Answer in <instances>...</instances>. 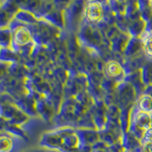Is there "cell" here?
Masks as SVG:
<instances>
[{
    "mask_svg": "<svg viewBox=\"0 0 152 152\" xmlns=\"http://www.w3.org/2000/svg\"><path fill=\"white\" fill-rule=\"evenodd\" d=\"M79 135L71 129H62L50 132L43 135L40 145L53 149L62 148L74 150L80 146Z\"/></svg>",
    "mask_w": 152,
    "mask_h": 152,
    "instance_id": "cell-1",
    "label": "cell"
},
{
    "mask_svg": "<svg viewBox=\"0 0 152 152\" xmlns=\"http://www.w3.org/2000/svg\"><path fill=\"white\" fill-rule=\"evenodd\" d=\"M139 110L150 113H152V97L149 94H144L139 97L138 102Z\"/></svg>",
    "mask_w": 152,
    "mask_h": 152,
    "instance_id": "cell-6",
    "label": "cell"
},
{
    "mask_svg": "<svg viewBox=\"0 0 152 152\" xmlns=\"http://www.w3.org/2000/svg\"><path fill=\"white\" fill-rule=\"evenodd\" d=\"M121 152H133L132 151L129 150V149H123Z\"/></svg>",
    "mask_w": 152,
    "mask_h": 152,
    "instance_id": "cell-13",
    "label": "cell"
},
{
    "mask_svg": "<svg viewBox=\"0 0 152 152\" xmlns=\"http://www.w3.org/2000/svg\"><path fill=\"white\" fill-rule=\"evenodd\" d=\"M143 152H152V141L144 142Z\"/></svg>",
    "mask_w": 152,
    "mask_h": 152,
    "instance_id": "cell-11",
    "label": "cell"
},
{
    "mask_svg": "<svg viewBox=\"0 0 152 152\" xmlns=\"http://www.w3.org/2000/svg\"><path fill=\"white\" fill-rule=\"evenodd\" d=\"M16 18L18 20H20L22 22L25 23H34L36 21L35 17L29 12L25 11H20L16 14Z\"/></svg>",
    "mask_w": 152,
    "mask_h": 152,
    "instance_id": "cell-8",
    "label": "cell"
},
{
    "mask_svg": "<svg viewBox=\"0 0 152 152\" xmlns=\"http://www.w3.org/2000/svg\"><path fill=\"white\" fill-rule=\"evenodd\" d=\"M85 17L90 24H99L104 18V9L99 2H89L85 8Z\"/></svg>",
    "mask_w": 152,
    "mask_h": 152,
    "instance_id": "cell-2",
    "label": "cell"
},
{
    "mask_svg": "<svg viewBox=\"0 0 152 152\" xmlns=\"http://www.w3.org/2000/svg\"><path fill=\"white\" fill-rule=\"evenodd\" d=\"M152 128V118L150 113L138 110L134 116V132H142L144 135L145 131Z\"/></svg>",
    "mask_w": 152,
    "mask_h": 152,
    "instance_id": "cell-3",
    "label": "cell"
},
{
    "mask_svg": "<svg viewBox=\"0 0 152 152\" xmlns=\"http://www.w3.org/2000/svg\"><path fill=\"white\" fill-rule=\"evenodd\" d=\"M13 42L17 47L28 45L32 41L31 31L24 26H18L14 30L12 34Z\"/></svg>",
    "mask_w": 152,
    "mask_h": 152,
    "instance_id": "cell-4",
    "label": "cell"
},
{
    "mask_svg": "<svg viewBox=\"0 0 152 152\" xmlns=\"http://www.w3.org/2000/svg\"><path fill=\"white\" fill-rule=\"evenodd\" d=\"M142 47L148 56L152 58V35H149L144 38Z\"/></svg>",
    "mask_w": 152,
    "mask_h": 152,
    "instance_id": "cell-9",
    "label": "cell"
},
{
    "mask_svg": "<svg viewBox=\"0 0 152 152\" xmlns=\"http://www.w3.org/2000/svg\"><path fill=\"white\" fill-rule=\"evenodd\" d=\"M13 148V141L10 137L2 135L0 139V151L10 152Z\"/></svg>",
    "mask_w": 152,
    "mask_h": 152,
    "instance_id": "cell-7",
    "label": "cell"
},
{
    "mask_svg": "<svg viewBox=\"0 0 152 152\" xmlns=\"http://www.w3.org/2000/svg\"><path fill=\"white\" fill-rule=\"evenodd\" d=\"M142 138H143L144 142H151V141H152V128L149 129L147 131L145 132Z\"/></svg>",
    "mask_w": 152,
    "mask_h": 152,
    "instance_id": "cell-10",
    "label": "cell"
},
{
    "mask_svg": "<svg viewBox=\"0 0 152 152\" xmlns=\"http://www.w3.org/2000/svg\"><path fill=\"white\" fill-rule=\"evenodd\" d=\"M25 152H43V151L41 150H38V149H34V150L27 151H25Z\"/></svg>",
    "mask_w": 152,
    "mask_h": 152,
    "instance_id": "cell-12",
    "label": "cell"
},
{
    "mask_svg": "<svg viewBox=\"0 0 152 152\" xmlns=\"http://www.w3.org/2000/svg\"><path fill=\"white\" fill-rule=\"evenodd\" d=\"M104 69L107 75L112 78H118L123 73V69L121 64L115 60L109 61L106 64Z\"/></svg>",
    "mask_w": 152,
    "mask_h": 152,
    "instance_id": "cell-5",
    "label": "cell"
}]
</instances>
